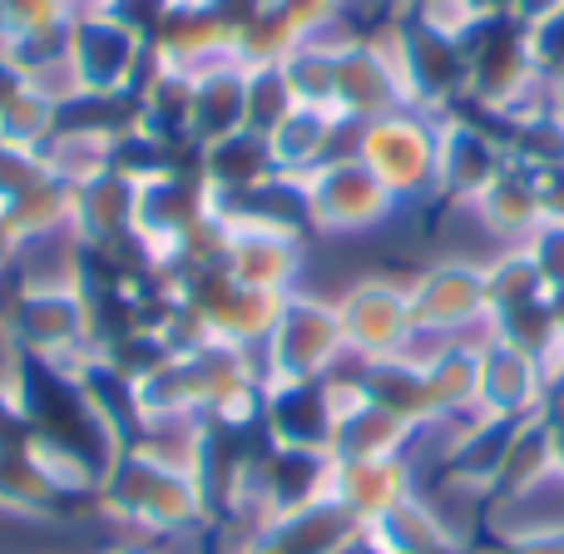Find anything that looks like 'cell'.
Segmentation results:
<instances>
[{
	"instance_id": "e0dca14e",
	"label": "cell",
	"mask_w": 564,
	"mask_h": 554,
	"mask_svg": "<svg viewBox=\"0 0 564 554\" xmlns=\"http://www.w3.org/2000/svg\"><path fill=\"white\" fill-rule=\"evenodd\" d=\"M540 208H545V224H564V169L540 174Z\"/></svg>"
},
{
	"instance_id": "ac0fdd59",
	"label": "cell",
	"mask_w": 564,
	"mask_h": 554,
	"mask_svg": "<svg viewBox=\"0 0 564 554\" xmlns=\"http://www.w3.org/2000/svg\"><path fill=\"white\" fill-rule=\"evenodd\" d=\"M550 317H555V332H560V341H564V287L550 292Z\"/></svg>"
},
{
	"instance_id": "8992f818",
	"label": "cell",
	"mask_w": 564,
	"mask_h": 554,
	"mask_svg": "<svg viewBox=\"0 0 564 554\" xmlns=\"http://www.w3.org/2000/svg\"><path fill=\"white\" fill-rule=\"evenodd\" d=\"M268 341H273L282 381H312L347 347V341H341L337 307H322V302H307V297L282 302V317H278V327L268 332Z\"/></svg>"
},
{
	"instance_id": "d6986e66",
	"label": "cell",
	"mask_w": 564,
	"mask_h": 554,
	"mask_svg": "<svg viewBox=\"0 0 564 554\" xmlns=\"http://www.w3.org/2000/svg\"><path fill=\"white\" fill-rule=\"evenodd\" d=\"M555 480H564V426H555Z\"/></svg>"
},
{
	"instance_id": "9a60e30c",
	"label": "cell",
	"mask_w": 564,
	"mask_h": 554,
	"mask_svg": "<svg viewBox=\"0 0 564 554\" xmlns=\"http://www.w3.org/2000/svg\"><path fill=\"white\" fill-rule=\"evenodd\" d=\"M500 554H564V525H545V530H520L510 535Z\"/></svg>"
},
{
	"instance_id": "277c9868",
	"label": "cell",
	"mask_w": 564,
	"mask_h": 554,
	"mask_svg": "<svg viewBox=\"0 0 564 554\" xmlns=\"http://www.w3.org/2000/svg\"><path fill=\"white\" fill-rule=\"evenodd\" d=\"M341 341L357 351L361 361L401 357L416 337L411 327V292L397 282H357L347 297L337 302Z\"/></svg>"
},
{
	"instance_id": "5b68a950",
	"label": "cell",
	"mask_w": 564,
	"mask_h": 554,
	"mask_svg": "<svg viewBox=\"0 0 564 554\" xmlns=\"http://www.w3.org/2000/svg\"><path fill=\"white\" fill-rule=\"evenodd\" d=\"M545 391H550V371L535 351L516 347L506 337L480 341V401H476L480 416L525 421L540 411Z\"/></svg>"
},
{
	"instance_id": "2e32d148",
	"label": "cell",
	"mask_w": 564,
	"mask_h": 554,
	"mask_svg": "<svg viewBox=\"0 0 564 554\" xmlns=\"http://www.w3.org/2000/svg\"><path fill=\"white\" fill-rule=\"evenodd\" d=\"M510 10H516V20L530 30V35H540V30H550L564 20V0H510Z\"/></svg>"
},
{
	"instance_id": "3957f363",
	"label": "cell",
	"mask_w": 564,
	"mask_h": 554,
	"mask_svg": "<svg viewBox=\"0 0 564 554\" xmlns=\"http://www.w3.org/2000/svg\"><path fill=\"white\" fill-rule=\"evenodd\" d=\"M406 292H411V327H416V337L446 341L466 327H490L486 268L441 263V268H431V273H421V282Z\"/></svg>"
},
{
	"instance_id": "7c38bea8",
	"label": "cell",
	"mask_w": 564,
	"mask_h": 554,
	"mask_svg": "<svg viewBox=\"0 0 564 554\" xmlns=\"http://www.w3.org/2000/svg\"><path fill=\"white\" fill-rule=\"evenodd\" d=\"M416 361L426 367V387H431V401H436L441 416H451V411H476V401H480V347L446 337Z\"/></svg>"
},
{
	"instance_id": "ba28073f",
	"label": "cell",
	"mask_w": 564,
	"mask_h": 554,
	"mask_svg": "<svg viewBox=\"0 0 564 554\" xmlns=\"http://www.w3.org/2000/svg\"><path fill=\"white\" fill-rule=\"evenodd\" d=\"M332 500H337L361 530H371L377 520H387L391 510L411 500L406 466H401L397 456L337 460V466H332Z\"/></svg>"
},
{
	"instance_id": "30bf717a",
	"label": "cell",
	"mask_w": 564,
	"mask_h": 554,
	"mask_svg": "<svg viewBox=\"0 0 564 554\" xmlns=\"http://www.w3.org/2000/svg\"><path fill=\"white\" fill-rule=\"evenodd\" d=\"M228 278L248 282V287L278 292L282 282L297 273V233H278V228H234L228 233Z\"/></svg>"
},
{
	"instance_id": "4fadbf2b",
	"label": "cell",
	"mask_w": 564,
	"mask_h": 554,
	"mask_svg": "<svg viewBox=\"0 0 564 554\" xmlns=\"http://www.w3.org/2000/svg\"><path fill=\"white\" fill-rule=\"evenodd\" d=\"M476 208H480V218H486V228H496V233H506V238L535 233V228L545 224L540 174H530V169H520V164H506V174L476 198Z\"/></svg>"
},
{
	"instance_id": "ffe728a7",
	"label": "cell",
	"mask_w": 564,
	"mask_h": 554,
	"mask_svg": "<svg viewBox=\"0 0 564 554\" xmlns=\"http://www.w3.org/2000/svg\"><path fill=\"white\" fill-rule=\"evenodd\" d=\"M555 109L564 115V75H560V85H555Z\"/></svg>"
},
{
	"instance_id": "7a4b0ae2",
	"label": "cell",
	"mask_w": 564,
	"mask_h": 554,
	"mask_svg": "<svg viewBox=\"0 0 564 554\" xmlns=\"http://www.w3.org/2000/svg\"><path fill=\"white\" fill-rule=\"evenodd\" d=\"M302 194H307V218L317 228H332V233H357V228L381 224L391 214V204H397V194L361 159L317 164L302 178Z\"/></svg>"
},
{
	"instance_id": "6da1fadb",
	"label": "cell",
	"mask_w": 564,
	"mask_h": 554,
	"mask_svg": "<svg viewBox=\"0 0 564 554\" xmlns=\"http://www.w3.org/2000/svg\"><path fill=\"white\" fill-rule=\"evenodd\" d=\"M357 159L391 194H426L436 188V124L416 115H381L361 124Z\"/></svg>"
},
{
	"instance_id": "52a82bcc",
	"label": "cell",
	"mask_w": 564,
	"mask_h": 554,
	"mask_svg": "<svg viewBox=\"0 0 564 554\" xmlns=\"http://www.w3.org/2000/svg\"><path fill=\"white\" fill-rule=\"evenodd\" d=\"M506 149L486 134V129L466 124V119H446L436 124V188L476 204L500 174H506Z\"/></svg>"
},
{
	"instance_id": "5bb4252c",
	"label": "cell",
	"mask_w": 564,
	"mask_h": 554,
	"mask_svg": "<svg viewBox=\"0 0 564 554\" xmlns=\"http://www.w3.org/2000/svg\"><path fill=\"white\" fill-rule=\"evenodd\" d=\"M525 253H530V263L540 268L550 292L564 287V224H540L535 233L525 238Z\"/></svg>"
},
{
	"instance_id": "9c48e42d",
	"label": "cell",
	"mask_w": 564,
	"mask_h": 554,
	"mask_svg": "<svg viewBox=\"0 0 564 554\" xmlns=\"http://www.w3.org/2000/svg\"><path fill=\"white\" fill-rule=\"evenodd\" d=\"M361 397L371 401V406L391 411L397 421H406V426H426V421H436V401H431V387H426V367H421L416 357H377L361 367L357 377Z\"/></svg>"
},
{
	"instance_id": "8fae6325",
	"label": "cell",
	"mask_w": 564,
	"mask_h": 554,
	"mask_svg": "<svg viewBox=\"0 0 564 554\" xmlns=\"http://www.w3.org/2000/svg\"><path fill=\"white\" fill-rule=\"evenodd\" d=\"M555 476V426H550L545 416H525L516 426V436H510V446H506V460H500V470H496V496H510V500H520V496H530V490H540L545 480Z\"/></svg>"
}]
</instances>
